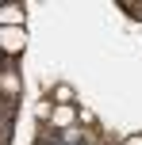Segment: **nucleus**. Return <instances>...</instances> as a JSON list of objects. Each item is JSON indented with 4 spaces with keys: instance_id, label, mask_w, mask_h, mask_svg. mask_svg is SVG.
<instances>
[{
    "instance_id": "1",
    "label": "nucleus",
    "mask_w": 142,
    "mask_h": 145,
    "mask_svg": "<svg viewBox=\"0 0 142 145\" xmlns=\"http://www.w3.org/2000/svg\"><path fill=\"white\" fill-rule=\"evenodd\" d=\"M23 50H27V27H0V54L23 57Z\"/></svg>"
},
{
    "instance_id": "2",
    "label": "nucleus",
    "mask_w": 142,
    "mask_h": 145,
    "mask_svg": "<svg viewBox=\"0 0 142 145\" xmlns=\"http://www.w3.org/2000/svg\"><path fill=\"white\" fill-rule=\"evenodd\" d=\"M19 92H23V76H19V69H15V65H4V69H0V99L15 103V99H19Z\"/></svg>"
},
{
    "instance_id": "3",
    "label": "nucleus",
    "mask_w": 142,
    "mask_h": 145,
    "mask_svg": "<svg viewBox=\"0 0 142 145\" xmlns=\"http://www.w3.org/2000/svg\"><path fill=\"white\" fill-rule=\"evenodd\" d=\"M50 126L54 130H73L77 126V103H54V111H50Z\"/></svg>"
},
{
    "instance_id": "4",
    "label": "nucleus",
    "mask_w": 142,
    "mask_h": 145,
    "mask_svg": "<svg viewBox=\"0 0 142 145\" xmlns=\"http://www.w3.org/2000/svg\"><path fill=\"white\" fill-rule=\"evenodd\" d=\"M23 23H27V4L4 0L0 4V27H23Z\"/></svg>"
},
{
    "instance_id": "5",
    "label": "nucleus",
    "mask_w": 142,
    "mask_h": 145,
    "mask_svg": "<svg viewBox=\"0 0 142 145\" xmlns=\"http://www.w3.org/2000/svg\"><path fill=\"white\" fill-rule=\"evenodd\" d=\"M50 103H77V92H73V84H54V92H50Z\"/></svg>"
},
{
    "instance_id": "6",
    "label": "nucleus",
    "mask_w": 142,
    "mask_h": 145,
    "mask_svg": "<svg viewBox=\"0 0 142 145\" xmlns=\"http://www.w3.org/2000/svg\"><path fill=\"white\" fill-rule=\"evenodd\" d=\"M119 8L131 15V19H142V4H138V0H119Z\"/></svg>"
},
{
    "instance_id": "7",
    "label": "nucleus",
    "mask_w": 142,
    "mask_h": 145,
    "mask_svg": "<svg viewBox=\"0 0 142 145\" xmlns=\"http://www.w3.org/2000/svg\"><path fill=\"white\" fill-rule=\"evenodd\" d=\"M61 138H65L69 145H77V141H81V130H77V126H73V130H65V134H61Z\"/></svg>"
},
{
    "instance_id": "8",
    "label": "nucleus",
    "mask_w": 142,
    "mask_h": 145,
    "mask_svg": "<svg viewBox=\"0 0 142 145\" xmlns=\"http://www.w3.org/2000/svg\"><path fill=\"white\" fill-rule=\"evenodd\" d=\"M123 145H142V134H127V138H123Z\"/></svg>"
},
{
    "instance_id": "9",
    "label": "nucleus",
    "mask_w": 142,
    "mask_h": 145,
    "mask_svg": "<svg viewBox=\"0 0 142 145\" xmlns=\"http://www.w3.org/2000/svg\"><path fill=\"white\" fill-rule=\"evenodd\" d=\"M31 145H58V141H50V138H35Z\"/></svg>"
},
{
    "instance_id": "10",
    "label": "nucleus",
    "mask_w": 142,
    "mask_h": 145,
    "mask_svg": "<svg viewBox=\"0 0 142 145\" xmlns=\"http://www.w3.org/2000/svg\"><path fill=\"white\" fill-rule=\"evenodd\" d=\"M0 145H4V134H0Z\"/></svg>"
}]
</instances>
